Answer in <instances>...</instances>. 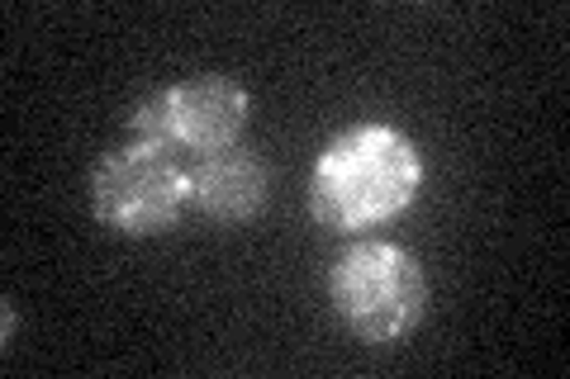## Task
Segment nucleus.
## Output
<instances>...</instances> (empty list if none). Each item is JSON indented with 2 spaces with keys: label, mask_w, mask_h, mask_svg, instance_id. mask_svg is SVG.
Here are the masks:
<instances>
[{
  "label": "nucleus",
  "mask_w": 570,
  "mask_h": 379,
  "mask_svg": "<svg viewBox=\"0 0 570 379\" xmlns=\"http://www.w3.org/2000/svg\"><path fill=\"white\" fill-rule=\"evenodd\" d=\"M91 213L115 238H157L190 209V161L163 142L134 138L105 152L91 180Z\"/></svg>",
  "instance_id": "7ed1b4c3"
},
{
  "label": "nucleus",
  "mask_w": 570,
  "mask_h": 379,
  "mask_svg": "<svg viewBox=\"0 0 570 379\" xmlns=\"http://www.w3.org/2000/svg\"><path fill=\"white\" fill-rule=\"evenodd\" d=\"M266 200H272V167L243 142L190 161V209H200L205 219L214 223L257 219Z\"/></svg>",
  "instance_id": "39448f33"
},
{
  "label": "nucleus",
  "mask_w": 570,
  "mask_h": 379,
  "mask_svg": "<svg viewBox=\"0 0 570 379\" xmlns=\"http://www.w3.org/2000/svg\"><path fill=\"white\" fill-rule=\"evenodd\" d=\"M328 303L352 337L390 347L404 341L428 313V270L400 242L362 238L337 251L328 266Z\"/></svg>",
  "instance_id": "f03ea898"
},
{
  "label": "nucleus",
  "mask_w": 570,
  "mask_h": 379,
  "mask_svg": "<svg viewBox=\"0 0 570 379\" xmlns=\"http://www.w3.org/2000/svg\"><path fill=\"white\" fill-rule=\"evenodd\" d=\"M247 119H253L247 86L224 77V71H205V77L171 81L163 90H153L148 100H138L129 114V133L163 142V148L195 161V157L234 148L247 129Z\"/></svg>",
  "instance_id": "20e7f679"
},
{
  "label": "nucleus",
  "mask_w": 570,
  "mask_h": 379,
  "mask_svg": "<svg viewBox=\"0 0 570 379\" xmlns=\"http://www.w3.org/2000/svg\"><path fill=\"white\" fill-rule=\"evenodd\" d=\"M423 152L400 123L362 119L337 129L309 167V213L333 232H366L419 200Z\"/></svg>",
  "instance_id": "f257e3e1"
}]
</instances>
